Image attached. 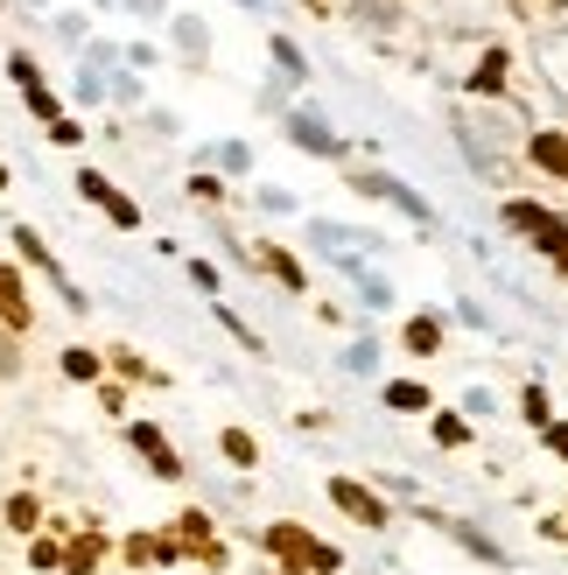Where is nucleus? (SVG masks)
Listing matches in <instances>:
<instances>
[{
  "label": "nucleus",
  "mask_w": 568,
  "mask_h": 575,
  "mask_svg": "<svg viewBox=\"0 0 568 575\" xmlns=\"http://www.w3.org/2000/svg\"><path fill=\"white\" fill-rule=\"evenodd\" d=\"M267 547L281 554V568H288V575H330L337 568V547L309 541L302 527H267Z\"/></svg>",
  "instance_id": "1"
},
{
  "label": "nucleus",
  "mask_w": 568,
  "mask_h": 575,
  "mask_svg": "<svg viewBox=\"0 0 568 575\" xmlns=\"http://www.w3.org/2000/svg\"><path fill=\"white\" fill-rule=\"evenodd\" d=\"M505 225H513V232H526L540 253L568 260V218H555V210H540V204H505Z\"/></svg>",
  "instance_id": "2"
},
{
  "label": "nucleus",
  "mask_w": 568,
  "mask_h": 575,
  "mask_svg": "<svg viewBox=\"0 0 568 575\" xmlns=\"http://www.w3.org/2000/svg\"><path fill=\"white\" fill-rule=\"evenodd\" d=\"M78 189H85V197L106 210L112 225H127V232H134V225H141V204H127V197H120V189H112L106 176H91V169H85V176H78Z\"/></svg>",
  "instance_id": "3"
},
{
  "label": "nucleus",
  "mask_w": 568,
  "mask_h": 575,
  "mask_svg": "<svg viewBox=\"0 0 568 575\" xmlns=\"http://www.w3.org/2000/svg\"><path fill=\"white\" fill-rule=\"evenodd\" d=\"M330 498L351 512V520H365V527H386V506H379V498H372L365 485H351V477H337V485H330Z\"/></svg>",
  "instance_id": "4"
},
{
  "label": "nucleus",
  "mask_w": 568,
  "mask_h": 575,
  "mask_svg": "<svg viewBox=\"0 0 568 575\" xmlns=\"http://www.w3.org/2000/svg\"><path fill=\"white\" fill-rule=\"evenodd\" d=\"M134 449L148 456V470H155V477H183V464H176V449H168V443H162V428H148V421H141V428H134Z\"/></svg>",
  "instance_id": "5"
},
{
  "label": "nucleus",
  "mask_w": 568,
  "mask_h": 575,
  "mask_svg": "<svg viewBox=\"0 0 568 575\" xmlns=\"http://www.w3.org/2000/svg\"><path fill=\"white\" fill-rule=\"evenodd\" d=\"M0 323H14V330H29V295H22V281L0 267Z\"/></svg>",
  "instance_id": "6"
},
{
  "label": "nucleus",
  "mask_w": 568,
  "mask_h": 575,
  "mask_svg": "<svg viewBox=\"0 0 568 575\" xmlns=\"http://www.w3.org/2000/svg\"><path fill=\"white\" fill-rule=\"evenodd\" d=\"M534 162L547 176H568V133H534Z\"/></svg>",
  "instance_id": "7"
},
{
  "label": "nucleus",
  "mask_w": 568,
  "mask_h": 575,
  "mask_svg": "<svg viewBox=\"0 0 568 575\" xmlns=\"http://www.w3.org/2000/svg\"><path fill=\"white\" fill-rule=\"evenodd\" d=\"M99 554H106L99 533H78V541H70V554H64V568H70V575H91V568H99Z\"/></svg>",
  "instance_id": "8"
},
{
  "label": "nucleus",
  "mask_w": 568,
  "mask_h": 575,
  "mask_svg": "<svg viewBox=\"0 0 568 575\" xmlns=\"http://www.w3.org/2000/svg\"><path fill=\"white\" fill-rule=\"evenodd\" d=\"M176 541L211 554V520H204V512H183V520H176ZM211 562H218V554H211Z\"/></svg>",
  "instance_id": "9"
},
{
  "label": "nucleus",
  "mask_w": 568,
  "mask_h": 575,
  "mask_svg": "<svg viewBox=\"0 0 568 575\" xmlns=\"http://www.w3.org/2000/svg\"><path fill=\"white\" fill-rule=\"evenodd\" d=\"M435 344H443V323H435V316H414V323H407V351H414V358H428Z\"/></svg>",
  "instance_id": "10"
},
{
  "label": "nucleus",
  "mask_w": 568,
  "mask_h": 575,
  "mask_svg": "<svg viewBox=\"0 0 568 575\" xmlns=\"http://www.w3.org/2000/svg\"><path fill=\"white\" fill-rule=\"evenodd\" d=\"M218 449L232 456V464H260V443H253L245 428H225V435H218Z\"/></svg>",
  "instance_id": "11"
},
{
  "label": "nucleus",
  "mask_w": 568,
  "mask_h": 575,
  "mask_svg": "<svg viewBox=\"0 0 568 575\" xmlns=\"http://www.w3.org/2000/svg\"><path fill=\"white\" fill-rule=\"evenodd\" d=\"M470 85H478V91H499V85H505V56H499V50H491V56H484V64H478V70H470Z\"/></svg>",
  "instance_id": "12"
},
{
  "label": "nucleus",
  "mask_w": 568,
  "mask_h": 575,
  "mask_svg": "<svg viewBox=\"0 0 568 575\" xmlns=\"http://www.w3.org/2000/svg\"><path fill=\"white\" fill-rule=\"evenodd\" d=\"M386 408H401V414H422V408H428V393H422V387H407V379H401V387H386Z\"/></svg>",
  "instance_id": "13"
},
{
  "label": "nucleus",
  "mask_w": 568,
  "mask_h": 575,
  "mask_svg": "<svg viewBox=\"0 0 568 575\" xmlns=\"http://www.w3.org/2000/svg\"><path fill=\"white\" fill-rule=\"evenodd\" d=\"M267 267L281 274V288H295V295H302V288H309V281H302V267H295L288 253H281V246H267Z\"/></svg>",
  "instance_id": "14"
},
{
  "label": "nucleus",
  "mask_w": 568,
  "mask_h": 575,
  "mask_svg": "<svg viewBox=\"0 0 568 575\" xmlns=\"http://www.w3.org/2000/svg\"><path fill=\"white\" fill-rule=\"evenodd\" d=\"M295 141H302V148H316V155H330V148H337L330 133H324V127L309 120V112H302V120H295Z\"/></svg>",
  "instance_id": "15"
},
{
  "label": "nucleus",
  "mask_w": 568,
  "mask_h": 575,
  "mask_svg": "<svg viewBox=\"0 0 568 575\" xmlns=\"http://www.w3.org/2000/svg\"><path fill=\"white\" fill-rule=\"evenodd\" d=\"M35 520H43V512H35V498H14V506H8V527H14V533H29Z\"/></svg>",
  "instance_id": "16"
},
{
  "label": "nucleus",
  "mask_w": 568,
  "mask_h": 575,
  "mask_svg": "<svg viewBox=\"0 0 568 575\" xmlns=\"http://www.w3.org/2000/svg\"><path fill=\"white\" fill-rule=\"evenodd\" d=\"M64 372L70 379H99V358H91V351H64Z\"/></svg>",
  "instance_id": "17"
},
{
  "label": "nucleus",
  "mask_w": 568,
  "mask_h": 575,
  "mask_svg": "<svg viewBox=\"0 0 568 575\" xmlns=\"http://www.w3.org/2000/svg\"><path fill=\"white\" fill-rule=\"evenodd\" d=\"M463 435H470V428H463V421H457V414H443V421H435V443H449V449H457V443H463Z\"/></svg>",
  "instance_id": "18"
},
{
  "label": "nucleus",
  "mask_w": 568,
  "mask_h": 575,
  "mask_svg": "<svg viewBox=\"0 0 568 575\" xmlns=\"http://www.w3.org/2000/svg\"><path fill=\"white\" fill-rule=\"evenodd\" d=\"M526 421H540V428H547V393L540 387H526Z\"/></svg>",
  "instance_id": "19"
},
{
  "label": "nucleus",
  "mask_w": 568,
  "mask_h": 575,
  "mask_svg": "<svg viewBox=\"0 0 568 575\" xmlns=\"http://www.w3.org/2000/svg\"><path fill=\"white\" fill-rule=\"evenodd\" d=\"M547 443H555V449L568 456V428H547Z\"/></svg>",
  "instance_id": "20"
},
{
  "label": "nucleus",
  "mask_w": 568,
  "mask_h": 575,
  "mask_svg": "<svg viewBox=\"0 0 568 575\" xmlns=\"http://www.w3.org/2000/svg\"><path fill=\"white\" fill-rule=\"evenodd\" d=\"M0 189H8V169H0Z\"/></svg>",
  "instance_id": "21"
}]
</instances>
